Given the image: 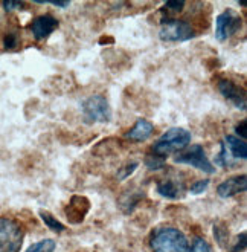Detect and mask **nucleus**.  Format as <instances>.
Instances as JSON below:
<instances>
[{
	"instance_id": "8",
	"label": "nucleus",
	"mask_w": 247,
	"mask_h": 252,
	"mask_svg": "<svg viewBox=\"0 0 247 252\" xmlns=\"http://www.w3.org/2000/svg\"><path fill=\"white\" fill-rule=\"evenodd\" d=\"M58 28V20L54 16H49V14H45V16H38L35 17L31 25H29V29L34 35L35 40H46L51 34L55 32V29Z\"/></svg>"
},
{
	"instance_id": "15",
	"label": "nucleus",
	"mask_w": 247,
	"mask_h": 252,
	"mask_svg": "<svg viewBox=\"0 0 247 252\" xmlns=\"http://www.w3.org/2000/svg\"><path fill=\"white\" fill-rule=\"evenodd\" d=\"M40 217H41V220H43V223H45L51 231H54V232H63L64 229H66V226L61 223L60 220H56L51 213H48V211H40Z\"/></svg>"
},
{
	"instance_id": "1",
	"label": "nucleus",
	"mask_w": 247,
	"mask_h": 252,
	"mask_svg": "<svg viewBox=\"0 0 247 252\" xmlns=\"http://www.w3.org/2000/svg\"><path fill=\"white\" fill-rule=\"evenodd\" d=\"M191 142V133L182 127H172L166 130L164 135L153 145V153L159 158L182 152Z\"/></svg>"
},
{
	"instance_id": "27",
	"label": "nucleus",
	"mask_w": 247,
	"mask_h": 252,
	"mask_svg": "<svg viewBox=\"0 0 247 252\" xmlns=\"http://www.w3.org/2000/svg\"><path fill=\"white\" fill-rule=\"evenodd\" d=\"M235 131L238 133V138L240 139H246V120L244 121H241V124H238L237 126V128H235Z\"/></svg>"
},
{
	"instance_id": "17",
	"label": "nucleus",
	"mask_w": 247,
	"mask_h": 252,
	"mask_svg": "<svg viewBox=\"0 0 247 252\" xmlns=\"http://www.w3.org/2000/svg\"><path fill=\"white\" fill-rule=\"evenodd\" d=\"M145 165H147V168L150 170H162L165 167V160L164 158H159V156H153V155H148L147 158H145Z\"/></svg>"
},
{
	"instance_id": "4",
	"label": "nucleus",
	"mask_w": 247,
	"mask_h": 252,
	"mask_svg": "<svg viewBox=\"0 0 247 252\" xmlns=\"http://www.w3.org/2000/svg\"><path fill=\"white\" fill-rule=\"evenodd\" d=\"M25 229L17 220L0 217V252H20Z\"/></svg>"
},
{
	"instance_id": "13",
	"label": "nucleus",
	"mask_w": 247,
	"mask_h": 252,
	"mask_svg": "<svg viewBox=\"0 0 247 252\" xmlns=\"http://www.w3.org/2000/svg\"><path fill=\"white\" fill-rule=\"evenodd\" d=\"M223 145H224L227 153L230 155V158L234 159V160H246L247 159V145H246V141L240 139L238 136H234V135L224 136Z\"/></svg>"
},
{
	"instance_id": "12",
	"label": "nucleus",
	"mask_w": 247,
	"mask_h": 252,
	"mask_svg": "<svg viewBox=\"0 0 247 252\" xmlns=\"http://www.w3.org/2000/svg\"><path fill=\"white\" fill-rule=\"evenodd\" d=\"M153 133H154V126L147 121V120H137L136 124L133 126V128H130L127 131V139L130 141H133V142H143V141H147L148 138L153 136Z\"/></svg>"
},
{
	"instance_id": "14",
	"label": "nucleus",
	"mask_w": 247,
	"mask_h": 252,
	"mask_svg": "<svg viewBox=\"0 0 247 252\" xmlns=\"http://www.w3.org/2000/svg\"><path fill=\"white\" fill-rule=\"evenodd\" d=\"M156 189H157L159 194H161L162 197H166V199H179V197H182V194L185 192L183 184H179L176 181L159 182Z\"/></svg>"
},
{
	"instance_id": "10",
	"label": "nucleus",
	"mask_w": 247,
	"mask_h": 252,
	"mask_svg": "<svg viewBox=\"0 0 247 252\" xmlns=\"http://www.w3.org/2000/svg\"><path fill=\"white\" fill-rule=\"evenodd\" d=\"M247 188V177L246 174H237L232 176L229 179L223 181L219 187H217V194L221 199H229L234 197L240 192H244Z\"/></svg>"
},
{
	"instance_id": "21",
	"label": "nucleus",
	"mask_w": 247,
	"mask_h": 252,
	"mask_svg": "<svg viewBox=\"0 0 247 252\" xmlns=\"http://www.w3.org/2000/svg\"><path fill=\"white\" fill-rule=\"evenodd\" d=\"M3 46L5 49L8 51H12V49H16L19 46V37L16 34H6L3 37Z\"/></svg>"
},
{
	"instance_id": "25",
	"label": "nucleus",
	"mask_w": 247,
	"mask_h": 252,
	"mask_svg": "<svg viewBox=\"0 0 247 252\" xmlns=\"http://www.w3.org/2000/svg\"><path fill=\"white\" fill-rule=\"evenodd\" d=\"M244 248H246V232H241V235L238 237V243L230 252H238V251H243Z\"/></svg>"
},
{
	"instance_id": "19",
	"label": "nucleus",
	"mask_w": 247,
	"mask_h": 252,
	"mask_svg": "<svg viewBox=\"0 0 247 252\" xmlns=\"http://www.w3.org/2000/svg\"><path fill=\"white\" fill-rule=\"evenodd\" d=\"M214 237L217 239V242H219L220 246H224L226 240H227V231L221 226V225H215L214 226Z\"/></svg>"
},
{
	"instance_id": "23",
	"label": "nucleus",
	"mask_w": 247,
	"mask_h": 252,
	"mask_svg": "<svg viewBox=\"0 0 247 252\" xmlns=\"http://www.w3.org/2000/svg\"><path fill=\"white\" fill-rule=\"evenodd\" d=\"M2 6L5 8V11L11 12V11H16V9H22L25 6L23 2H12V0H8V2H2Z\"/></svg>"
},
{
	"instance_id": "22",
	"label": "nucleus",
	"mask_w": 247,
	"mask_h": 252,
	"mask_svg": "<svg viewBox=\"0 0 247 252\" xmlns=\"http://www.w3.org/2000/svg\"><path fill=\"white\" fill-rule=\"evenodd\" d=\"M209 179H205V181H197V182H194L192 185H191V192L192 194H201L203 191H205L208 187H209Z\"/></svg>"
},
{
	"instance_id": "2",
	"label": "nucleus",
	"mask_w": 247,
	"mask_h": 252,
	"mask_svg": "<svg viewBox=\"0 0 247 252\" xmlns=\"http://www.w3.org/2000/svg\"><path fill=\"white\" fill-rule=\"evenodd\" d=\"M150 246L153 252H186L188 240L180 229L166 226L153 234Z\"/></svg>"
},
{
	"instance_id": "9",
	"label": "nucleus",
	"mask_w": 247,
	"mask_h": 252,
	"mask_svg": "<svg viewBox=\"0 0 247 252\" xmlns=\"http://www.w3.org/2000/svg\"><path fill=\"white\" fill-rule=\"evenodd\" d=\"M219 91L220 94L230 102L234 104L238 110H246V94L241 87H238L235 83H232L230 80H220L219 81Z\"/></svg>"
},
{
	"instance_id": "11",
	"label": "nucleus",
	"mask_w": 247,
	"mask_h": 252,
	"mask_svg": "<svg viewBox=\"0 0 247 252\" xmlns=\"http://www.w3.org/2000/svg\"><path fill=\"white\" fill-rule=\"evenodd\" d=\"M89 208H90V202L84 196H74L66 208V216L70 223H81L85 214L89 213Z\"/></svg>"
},
{
	"instance_id": "24",
	"label": "nucleus",
	"mask_w": 247,
	"mask_h": 252,
	"mask_svg": "<svg viewBox=\"0 0 247 252\" xmlns=\"http://www.w3.org/2000/svg\"><path fill=\"white\" fill-rule=\"evenodd\" d=\"M183 6H185V2H166V3H165V8H166V9H171L172 12L182 11Z\"/></svg>"
},
{
	"instance_id": "7",
	"label": "nucleus",
	"mask_w": 247,
	"mask_h": 252,
	"mask_svg": "<svg viewBox=\"0 0 247 252\" xmlns=\"http://www.w3.org/2000/svg\"><path fill=\"white\" fill-rule=\"evenodd\" d=\"M241 17L234 9H226L215 20V38L219 41H226L241 28Z\"/></svg>"
},
{
	"instance_id": "6",
	"label": "nucleus",
	"mask_w": 247,
	"mask_h": 252,
	"mask_svg": "<svg viewBox=\"0 0 247 252\" xmlns=\"http://www.w3.org/2000/svg\"><path fill=\"white\" fill-rule=\"evenodd\" d=\"M174 162H176V164L191 165V167H194L200 171H205L208 174L215 173L212 162L208 159L205 148H203V145H200V144H195L190 148V150L177 155L176 158H174Z\"/></svg>"
},
{
	"instance_id": "18",
	"label": "nucleus",
	"mask_w": 247,
	"mask_h": 252,
	"mask_svg": "<svg viewBox=\"0 0 247 252\" xmlns=\"http://www.w3.org/2000/svg\"><path fill=\"white\" fill-rule=\"evenodd\" d=\"M186 252H212V248L205 239H195L191 248L186 249Z\"/></svg>"
},
{
	"instance_id": "20",
	"label": "nucleus",
	"mask_w": 247,
	"mask_h": 252,
	"mask_svg": "<svg viewBox=\"0 0 247 252\" xmlns=\"http://www.w3.org/2000/svg\"><path fill=\"white\" fill-rule=\"evenodd\" d=\"M137 165H139L137 162H132V164H128V165H125L124 168H121V170L118 171V179H119V181H125L130 174H133V173H135V170L137 168Z\"/></svg>"
},
{
	"instance_id": "5",
	"label": "nucleus",
	"mask_w": 247,
	"mask_h": 252,
	"mask_svg": "<svg viewBox=\"0 0 247 252\" xmlns=\"http://www.w3.org/2000/svg\"><path fill=\"white\" fill-rule=\"evenodd\" d=\"M159 37L162 41L168 43H179V41H188L195 37V31L185 20H177V19H166L162 20L161 29H159Z\"/></svg>"
},
{
	"instance_id": "26",
	"label": "nucleus",
	"mask_w": 247,
	"mask_h": 252,
	"mask_svg": "<svg viewBox=\"0 0 247 252\" xmlns=\"http://www.w3.org/2000/svg\"><path fill=\"white\" fill-rule=\"evenodd\" d=\"M35 3H40V5H52L55 8H69L70 6V2H37Z\"/></svg>"
},
{
	"instance_id": "3",
	"label": "nucleus",
	"mask_w": 247,
	"mask_h": 252,
	"mask_svg": "<svg viewBox=\"0 0 247 252\" xmlns=\"http://www.w3.org/2000/svg\"><path fill=\"white\" fill-rule=\"evenodd\" d=\"M81 113L82 121L87 126H92L96 123L106 124L111 120V109L106 96L103 95H92L85 98L81 102Z\"/></svg>"
},
{
	"instance_id": "16",
	"label": "nucleus",
	"mask_w": 247,
	"mask_h": 252,
	"mask_svg": "<svg viewBox=\"0 0 247 252\" xmlns=\"http://www.w3.org/2000/svg\"><path fill=\"white\" fill-rule=\"evenodd\" d=\"M55 248H56L55 240L45 239V240H40V242L34 243L32 246H29L26 252H54Z\"/></svg>"
}]
</instances>
